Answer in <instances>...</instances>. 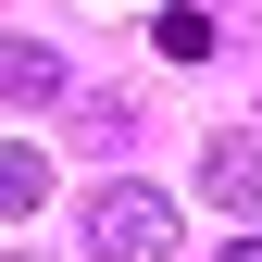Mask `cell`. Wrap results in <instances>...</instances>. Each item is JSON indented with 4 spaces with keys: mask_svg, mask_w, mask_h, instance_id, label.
Wrapping results in <instances>:
<instances>
[{
    "mask_svg": "<svg viewBox=\"0 0 262 262\" xmlns=\"http://www.w3.org/2000/svg\"><path fill=\"white\" fill-rule=\"evenodd\" d=\"M187 237V212H175V187H150V175H113L100 200H88V250L100 262H175Z\"/></svg>",
    "mask_w": 262,
    "mask_h": 262,
    "instance_id": "obj_1",
    "label": "cell"
},
{
    "mask_svg": "<svg viewBox=\"0 0 262 262\" xmlns=\"http://www.w3.org/2000/svg\"><path fill=\"white\" fill-rule=\"evenodd\" d=\"M200 200L262 212V125H237V138H212V150H200Z\"/></svg>",
    "mask_w": 262,
    "mask_h": 262,
    "instance_id": "obj_2",
    "label": "cell"
},
{
    "mask_svg": "<svg viewBox=\"0 0 262 262\" xmlns=\"http://www.w3.org/2000/svg\"><path fill=\"white\" fill-rule=\"evenodd\" d=\"M0 100H75L62 50H38V38H0Z\"/></svg>",
    "mask_w": 262,
    "mask_h": 262,
    "instance_id": "obj_3",
    "label": "cell"
},
{
    "mask_svg": "<svg viewBox=\"0 0 262 262\" xmlns=\"http://www.w3.org/2000/svg\"><path fill=\"white\" fill-rule=\"evenodd\" d=\"M50 200V150H25V138H0V225H25Z\"/></svg>",
    "mask_w": 262,
    "mask_h": 262,
    "instance_id": "obj_4",
    "label": "cell"
},
{
    "mask_svg": "<svg viewBox=\"0 0 262 262\" xmlns=\"http://www.w3.org/2000/svg\"><path fill=\"white\" fill-rule=\"evenodd\" d=\"M150 50H162V62H200V50H212V13H150Z\"/></svg>",
    "mask_w": 262,
    "mask_h": 262,
    "instance_id": "obj_5",
    "label": "cell"
},
{
    "mask_svg": "<svg viewBox=\"0 0 262 262\" xmlns=\"http://www.w3.org/2000/svg\"><path fill=\"white\" fill-rule=\"evenodd\" d=\"M225 262H262V237H237V250H225Z\"/></svg>",
    "mask_w": 262,
    "mask_h": 262,
    "instance_id": "obj_6",
    "label": "cell"
},
{
    "mask_svg": "<svg viewBox=\"0 0 262 262\" xmlns=\"http://www.w3.org/2000/svg\"><path fill=\"white\" fill-rule=\"evenodd\" d=\"M88 13H100V0H88Z\"/></svg>",
    "mask_w": 262,
    "mask_h": 262,
    "instance_id": "obj_7",
    "label": "cell"
}]
</instances>
